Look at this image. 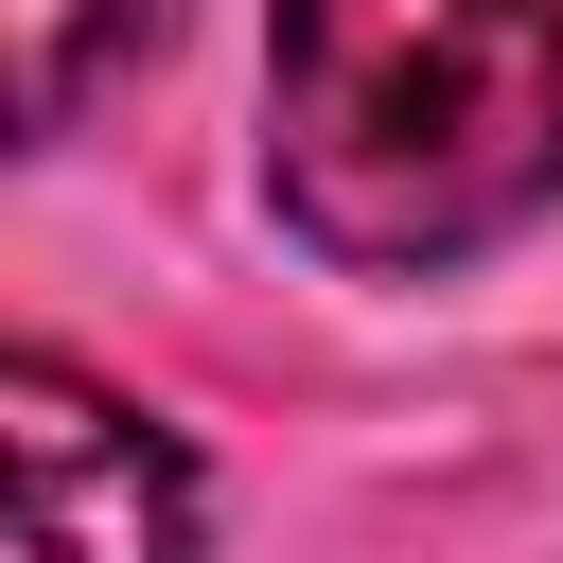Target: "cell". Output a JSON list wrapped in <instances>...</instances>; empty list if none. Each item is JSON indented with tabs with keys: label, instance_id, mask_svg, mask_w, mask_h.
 <instances>
[{
	"label": "cell",
	"instance_id": "obj_1",
	"mask_svg": "<svg viewBox=\"0 0 563 563\" xmlns=\"http://www.w3.org/2000/svg\"><path fill=\"white\" fill-rule=\"evenodd\" d=\"M264 211L440 282L563 211V0H264Z\"/></svg>",
	"mask_w": 563,
	"mask_h": 563
},
{
	"label": "cell",
	"instance_id": "obj_2",
	"mask_svg": "<svg viewBox=\"0 0 563 563\" xmlns=\"http://www.w3.org/2000/svg\"><path fill=\"white\" fill-rule=\"evenodd\" d=\"M0 563H194V457L70 352H0Z\"/></svg>",
	"mask_w": 563,
	"mask_h": 563
},
{
	"label": "cell",
	"instance_id": "obj_3",
	"mask_svg": "<svg viewBox=\"0 0 563 563\" xmlns=\"http://www.w3.org/2000/svg\"><path fill=\"white\" fill-rule=\"evenodd\" d=\"M176 18L194 0H0V35H18V141H70L123 70L176 53Z\"/></svg>",
	"mask_w": 563,
	"mask_h": 563
}]
</instances>
